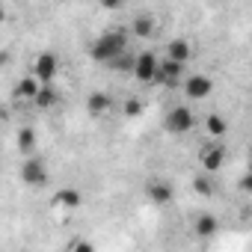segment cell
I'll return each instance as SVG.
<instances>
[{
  "label": "cell",
  "mask_w": 252,
  "mask_h": 252,
  "mask_svg": "<svg viewBox=\"0 0 252 252\" xmlns=\"http://www.w3.org/2000/svg\"><path fill=\"white\" fill-rule=\"evenodd\" d=\"M134 65H137V57L134 54H122L116 63H110V68H116L122 74H134Z\"/></svg>",
  "instance_id": "ffe728a7"
},
{
  "label": "cell",
  "mask_w": 252,
  "mask_h": 252,
  "mask_svg": "<svg viewBox=\"0 0 252 252\" xmlns=\"http://www.w3.org/2000/svg\"><path fill=\"white\" fill-rule=\"evenodd\" d=\"M187 65H181V63H175V60H160V74H158V83H163V86H178V83H184L187 80V71H184Z\"/></svg>",
  "instance_id": "ba28073f"
},
{
  "label": "cell",
  "mask_w": 252,
  "mask_h": 252,
  "mask_svg": "<svg viewBox=\"0 0 252 252\" xmlns=\"http://www.w3.org/2000/svg\"><path fill=\"white\" fill-rule=\"evenodd\" d=\"M80 205H83V196H80V190H74V187H63V190H57L54 199H51V208H54V211H65V214L77 211Z\"/></svg>",
  "instance_id": "9c48e42d"
},
{
  "label": "cell",
  "mask_w": 252,
  "mask_h": 252,
  "mask_svg": "<svg viewBox=\"0 0 252 252\" xmlns=\"http://www.w3.org/2000/svg\"><path fill=\"white\" fill-rule=\"evenodd\" d=\"M163 128H166V134H172V137L190 134V131L196 128V113H193L187 104H175V107L163 116Z\"/></svg>",
  "instance_id": "7a4b0ae2"
},
{
  "label": "cell",
  "mask_w": 252,
  "mask_h": 252,
  "mask_svg": "<svg viewBox=\"0 0 252 252\" xmlns=\"http://www.w3.org/2000/svg\"><path fill=\"white\" fill-rule=\"evenodd\" d=\"M110 110H113V98H110V92H92V95L86 98V113H89V116L101 119V116H107Z\"/></svg>",
  "instance_id": "5bb4252c"
},
{
  "label": "cell",
  "mask_w": 252,
  "mask_h": 252,
  "mask_svg": "<svg viewBox=\"0 0 252 252\" xmlns=\"http://www.w3.org/2000/svg\"><path fill=\"white\" fill-rule=\"evenodd\" d=\"M225 158H228V152H225V146H222V143H208V146L199 152V163H202L205 175L220 172V169L225 166Z\"/></svg>",
  "instance_id": "8992f818"
},
{
  "label": "cell",
  "mask_w": 252,
  "mask_h": 252,
  "mask_svg": "<svg viewBox=\"0 0 252 252\" xmlns=\"http://www.w3.org/2000/svg\"><path fill=\"white\" fill-rule=\"evenodd\" d=\"M143 113H146V101L143 98H137V95L125 98V104H122V116L125 119H140Z\"/></svg>",
  "instance_id": "ac0fdd59"
},
{
  "label": "cell",
  "mask_w": 252,
  "mask_h": 252,
  "mask_svg": "<svg viewBox=\"0 0 252 252\" xmlns=\"http://www.w3.org/2000/svg\"><path fill=\"white\" fill-rule=\"evenodd\" d=\"M246 172H252V158H249V163H246Z\"/></svg>",
  "instance_id": "cb8c5ba5"
},
{
  "label": "cell",
  "mask_w": 252,
  "mask_h": 252,
  "mask_svg": "<svg viewBox=\"0 0 252 252\" xmlns=\"http://www.w3.org/2000/svg\"><path fill=\"white\" fill-rule=\"evenodd\" d=\"M18 175H21V181H24L27 187H45L48 178H51V175H48V166H45L39 158H24Z\"/></svg>",
  "instance_id": "277c9868"
},
{
  "label": "cell",
  "mask_w": 252,
  "mask_h": 252,
  "mask_svg": "<svg viewBox=\"0 0 252 252\" xmlns=\"http://www.w3.org/2000/svg\"><path fill=\"white\" fill-rule=\"evenodd\" d=\"M15 140H18V152H21V155H30V152L36 149V131H33V128H21Z\"/></svg>",
  "instance_id": "d6986e66"
},
{
  "label": "cell",
  "mask_w": 252,
  "mask_h": 252,
  "mask_svg": "<svg viewBox=\"0 0 252 252\" xmlns=\"http://www.w3.org/2000/svg\"><path fill=\"white\" fill-rule=\"evenodd\" d=\"M68 252H95V243L86 240V237H74V240L68 243Z\"/></svg>",
  "instance_id": "7402d4cb"
},
{
  "label": "cell",
  "mask_w": 252,
  "mask_h": 252,
  "mask_svg": "<svg viewBox=\"0 0 252 252\" xmlns=\"http://www.w3.org/2000/svg\"><path fill=\"white\" fill-rule=\"evenodd\" d=\"M184 95H187L190 101H205V98L214 95V80H211L208 74H187V80H184Z\"/></svg>",
  "instance_id": "52a82bcc"
},
{
  "label": "cell",
  "mask_w": 252,
  "mask_h": 252,
  "mask_svg": "<svg viewBox=\"0 0 252 252\" xmlns=\"http://www.w3.org/2000/svg\"><path fill=\"white\" fill-rule=\"evenodd\" d=\"M128 45H131V30L125 27H113L107 33H101L92 45H89V57L95 63H116L122 54H128Z\"/></svg>",
  "instance_id": "6da1fadb"
},
{
  "label": "cell",
  "mask_w": 252,
  "mask_h": 252,
  "mask_svg": "<svg viewBox=\"0 0 252 252\" xmlns=\"http://www.w3.org/2000/svg\"><path fill=\"white\" fill-rule=\"evenodd\" d=\"M225 131H228V125H225V119L220 116V113H211L208 119H205V134L217 143V140H222L225 137Z\"/></svg>",
  "instance_id": "9a60e30c"
},
{
  "label": "cell",
  "mask_w": 252,
  "mask_h": 252,
  "mask_svg": "<svg viewBox=\"0 0 252 252\" xmlns=\"http://www.w3.org/2000/svg\"><path fill=\"white\" fill-rule=\"evenodd\" d=\"M237 187H240L243 193H249V196H252V172H246V175L237 181Z\"/></svg>",
  "instance_id": "603a6c76"
},
{
  "label": "cell",
  "mask_w": 252,
  "mask_h": 252,
  "mask_svg": "<svg viewBox=\"0 0 252 252\" xmlns=\"http://www.w3.org/2000/svg\"><path fill=\"white\" fill-rule=\"evenodd\" d=\"M57 101H60V92H57L51 83H45V86H42V92H39V98H36L33 104H36L39 110H54V107H57Z\"/></svg>",
  "instance_id": "e0dca14e"
},
{
  "label": "cell",
  "mask_w": 252,
  "mask_h": 252,
  "mask_svg": "<svg viewBox=\"0 0 252 252\" xmlns=\"http://www.w3.org/2000/svg\"><path fill=\"white\" fill-rule=\"evenodd\" d=\"M42 86H45V83H39L33 74H27V77H21V80L15 83V92H12V95H15L18 101H36L39 92H42Z\"/></svg>",
  "instance_id": "4fadbf2b"
},
{
  "label": "cell",
  "mask_w": 252,
  "mask_h": 252,
  "mask_svg": "<svg viewBox=\"0 0 252 252\" xmlns=\"http://www.w3.org/2000/svg\"><path fill=\"white\" fill-rule=\"evenodd\" d=\"M166 60H175V63H181V65H187L190 60H193V45H190V39H169L166 42Z\"/></svg>",
  "instance_id": "8fae6325"
},
{
  "label": "cell",
  "mask_w": 252,
  "mask_h": 252,
  "mask_svg": "<svg viewBox=\"0 0 252 252\" xmlns=\"http://www.w3.org/2000/svg\"><path fill=\"white\" fill-rule=\"evenodd\" d=\"M155 30H158V24H155L152 15H137V18L131 21V33H134L137 39H149V36H155Z\"/></svg>",
  "instance_id": "2e32d148"
},
{
  "label": "cell",
  "mask_w": 252,
  "mask_h": 252,
  "mask_svg": "<svg viewBox=\"0 0 252 252\" xmlns=\"http://www.w3.org/2000/svg\"><path fill=\"white\" fill-rule=\"evenodd\" d=\"M57 71H60V57H57L54 51H42V54L33 60V68H30V74H33L39 83H51V80L57 77Z\"/></svg>",
  "instance_id": "3957f363"
},
{
  "label": "cell",
  "mask_w": 252,
  "mask_h": 252,
  "mask_svg": "<svg viewBox=\"0 0 252 252\" xmlns=\"http://www.w3.org/2000/svg\"><path fill=\"white\" fill-rule=\"evenodd\" d=\"M158 74H160V60H158V54H152V51L137 54L134 77H137L140 83H158Z\"/></svg>",
  "instance_id": "5b68a950"
},
{
  "label": "cell",
  "mask_w": 252,
  "mask_h": 252,
  "mask_svg": "<svg viewBox=\"0 0 252 252\" xmlns=\"http://www.w3.org/2000/svg\"><path fill=\"white\" fill-rule=\"evenodd\" d=\"M146 196H149L155 205H166V202H172V184L163 181V178H152V181L146 184Z\"/></svg>",
  "instance_id": "7c38bea8"
},
{
  "label": "cell",
  "mask_w": 252,
  "mask_h": 252,
  "mask_svg": "<svg viewBox=\"0 0 252 252\" xmlns=\"http://www.w3.org/2000/svg\"><path fill=\"white\" fill-rule=\"evenodd\" d=\"M193 190H196V196H214V181H211V175H196L193 178Z\"/></svg>",
  "instance_id": "44dd1931"
},
{
  "label": "cell",
  "mask_w": 252,
  "mask_h": 252,
  "mask_svg": "<svg viewBox=\"0 0 252 252\" xmlns=\"http://www.w3.org/2000/svg\"><path fill=\"white\" fill-rule=\"evenodd\" d=\"M217 231H220V220H217L214 214L202 211V214L193 220V234H196L199 240H211V237H217Z\"/></svg>",
  "instance_id": "30bf717a"
}]
</instances>
